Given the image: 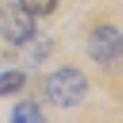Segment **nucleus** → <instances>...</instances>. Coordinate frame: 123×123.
<instances>
[{
    "label": "nucleus",
    "mask_w": 123,
    "mask_h": 123,
    "mask_svg": "<svg viewBox=\"0 0 123 123\" xmlns=\"http://www.w3.org/2000/svg\"><path fill=\"white\" fill-rule=\"evenodd\" d=\"M87 78L78 67H61L45 81V96L54 107H76L87 96Z\"/></svg>",
    "instance_id": "1"
},
{
    "label": "nucleus",
    "mask_w": 123,
    "mask_h": 123,
    "mask_svg": "<svg viewBox=\"0 0 123 123\" xmlns=\"http://www.w3.org/2000/svg\"><path fill=\"white\" fill-rule=\"evenodd\" d=\"M0 34L7 43L23 47L36 36V20L18 2L2 5L0 7Z\"/></svg>",
    "instance_id": "2"
},
{
    "label": "nucleus",
    "mask_w": 123,
    "mask_h": 123,
    "mask_svg": "<svg viewBox=\"0 0 123 123\" xmlns=\"http://www.w3.org/2000/svg\"><path fill=\"white\" fill-rule=\"evenodd\" d=\"M123 36L114 25H98L87 38V56L98 65H112L121 58Z\"/></svg>",
    "instance_id": "3"
},
{
    "label": "nucleus",
    "mask_w": 123,
    "mask_h": 123,
    "mask_svg": "<svg viewBox=\"0 0 123 123\" xmlns=\"http://www.w3.org/2000/svg\"><path fill=\"white\" fill-rule=\"evenodd\" d=\"M11 121L13 123H45L43 110L36 101H18L11 107Z\"/></svg>",
    "instance_id": "4"
},
{
    "label": "nucleus",
    "mask_w": 123,
    "mask_h": 123,
    "mask_svg": "<svg viewBox=\"0 0 123 123\" xmlns=\"http://www.w3.org/2000/svg\"><path fill=\"white\" fill-rule=\"evenodd\" d=\"M27 85V76L25 72L20 69H7L0 74V98L13 96V94H20Z\"/></svg>",
    "instance_id": "5"
},
{
    "label": "nucleus",
    "mask_w": 123,
    "mask_h": 123,
    "mask_svg": "<svg viewBox=\"0 0 123 123\" xmlns=\"http://www.w3.org/2000/svg\"><path fill=\"white\" fill-rule=\"evenodd\" d=\"M18 5L23 7L27 13H31L34 18H45V16L56 11L58 0H18Z\"/></svg>",
    "instance_id": "6"
}]
</instances>
